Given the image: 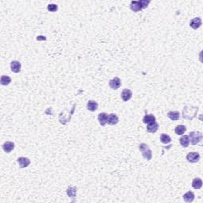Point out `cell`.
Returning a JSON list of instances; mask_svg holds the SVG:
<instances>
[{
	"label": "cell",
	"mask_w": 203,
	"mask_h": 203,
	"mask_svg": "<svg viewBox=\"0 0 203 203\" xmlns=\"http://www.w3.org/2000/svg\"><path fill=\"white\" fill-rule=\"evenodd\" d=\"M192 187L193 188H194L196 190L200 189V188L202 187V179H199V178H196V179H194L192 182Z\"/></svg>",
	"instance_id": "obj_19"
},
{
	"label": "cell",
	"mask_w": 203,
	"mask_h": 203,
	"mask_svg": "<svg viewBox=\"0 0 203 203\" xmlns=\"http://www.w3.org/2000/svg\"><path fill=\"white\" fill-rule=\"evenodd\" d=\"M186 131H187V128H186L185 125H177V126L175 127V132L177 135L184 134Z\"/></svg>",
	"instance_id": "obj_20"
},
{
	"label": "cell",
	"mask_w": 203,
	"mask_h": 203,
	"mask_svg": "<svg viewBox=\"0 0 203 203\" xmlns=\"http://www.w3.org/2000/svg\"><path fill=\"white\" fill-rule=\"evenodd\" d=\"M180 145H182L183 148H187L189 145H190V139L187 135H184L182 136L179 139Z\"/></svg>",
	"instance_id": "obj_17"
},
{
	"label": "cell",
	"mask_w": 203,
	"mask_h": 203,
	"mask_svg": "<svg viewBox=\"0 0 203 203\" xmlns=\"http://www.w3.org/2000/svg\"><path fill=\"white\" fill-rule=\"evenodd\" d=\"M153 121H156V118L153 115H145L143 118V122L145 124H149Z\"/></svg>",
	"instance_id": "obj_23"
},
{
	"label": "cell",
	"mask_w": 203,
	"mask_h": 203,
	"mask_svg": "<svg viewBox=\"0 0 203 203\" xmlns=\"http://www.w3.org/2000/svg\"><path fill=\"white\" fill-rule=\"evenodd\" d=\"M198 111V107L186 105L184 108H183V110H182V117H183V118L189 120V121H191L196 116Z\"/></svg>",
	"instance_id": "obj_1"
},
{
	"label": "cell",
	"mask_w": 203,
	"mask_h": 203,
	"mask_svg": "<svg viewBox=\"0 0 203 203\" xmlns=\"http://www.w3.org/2000/svg\"><path fill=\"white\" fill-rule=\"evenodd\" d=\"M160 141L163 144H169V143L172 141V138L169 137L168 135L167 134H164V133H163V134H161L160 136Z\"/></svg>",
	"instance_id": "obj_24"
},
{
	"label": "cell",
	"mask_w": 203,
	"mask_h": 203,
	"mask_svg": "<svg viewBox=\"0 0 203 203\" xmlns=\"http://www.w3.org/2000/svg\"><path fill=\"white\" fill-rule=\"evenodd\" d=\"M21 63L18 61H13L11 63V71L14 73H19L21 71Z\"/></svg>",
	"instance_id": "obj_8"
},
{
	"label": "cell",
	"mask_w": 203,
	"mask_h": 203,
	"mask_svg": "<svg viewBox=\"0 0 203 203\" xmlns=\"http://www.w3.org/2000/svg\"><path fill=\"white\" fill-rule=\"evenodd\" d=\"M190 27L194 29H197L198 28H200L202 26V19L200 18H194L190 22Z\"/></svg>",
	"instance_id": "obj_9"
},
{
	"label": "cell",
	"mask_w": 203,
	"mask_h": 203,
	"mask_svg": "<svg viewBox=\"0 0 203 203\" xmlns=\"http://www.w3.org/2000/svg\"><path fill=\"white\" fill-rule=\"evenodd\" d=\"M139 150L140 151V152L142 154L143 157L145 159H146L147 160H150L152 159V151L149 148L148 145L145 144V143H142L139 145Z\"/></svg>",
	"instance_id": "obj_2"
},
{
	"label": "cell",
	"mask_w": 203,
	"mask_h": 203,
	"mask_svg": "<svg viewBox=\"0 0 203 203\" xmlns=\"http://www.w3.org/2000/svg\"><path fill=\"white\" fill-rule=\"evenodd\" d=\"M182 197H183V200H184L186 202H192L193 201H194V194L192 191H188V192L186 193Z\"/></svg>",
	"instance_id": "obj_16"
},
{
	"label": "cell",
	"mask_w": 203,
	"mask_h": 203,
	"mask_svg": "<svg viewBox=\"0 0 203 203\" xmlns=\"http://www.w3.org/2000/svg\"><path fill=\"white\" fill-rule=\"evenodd\" d=\"M188 137L193 145H196L202 140V133L201 132H190Z\"/></svg>",
	"instance_id": "obj_3"
},
{
	"label": "cell",
	"mask_w": 203,
	"mask_h": 203,
	"mask_svg": "<svg viewBox=\"0 0 203 203\" xmlns=\"http://www.w3.org/2000/svg\"><path fill=\"white\" fill-rule=\"evenodd\" d=\"M130 8L134 12H138V11H140L143 10L140 3H139V1H132L131 3H130Z\"/></svg>",
	"instance_id": "obj_15"
},
{
	"label": "cell",
	"mask_w": 203,
	"mask_h": 203,
	"mask_svg": "<svg viewBox=\"0 0 203 203\" xmlns=\"http://www.w3.org/2000/svg\"><path fill=\"white\" fill-rule=\"evenodd\" d=\"M77 193V188L75 187H70L68 188L67 190V194L69 198H75L76 195Z\"/></svg>",
	"instance_id": "obj_21"
},
{
	"label": "cell",
	"mask_w": 203,
	"mask_h": 203,
	"mask_svg": "<svg viewBox=\"0 0 203 203\" xmlns=\"http://www.w3.org/2000/svg\"><path fill=\"white\" fill-rule=\"evenodd\" d=\"M98 120L102 126H105V124L107 123V120H108V114L105 112L100 113L98 114Z\"/></svg>",
	"instance_id": "obj_10"
},
{
	"label": "cell",
	"mask_w": 203,
	"mask_h": 203,
	"mask_svg": "<svg viewBox=\"0 0 203 203\" xmlns=\"http://www.w3.org/2000/svg\"><path fill=\"white\" fill-rule=\"evenodd\" d=\"M57 10H58V6L56 4H49L48 6V11L50 12H56Z\"/></svg>",
	"instance_id": "obj_26"
},
{
	"label": "cell",
	"mask_w": 203,
	"mask_h": 203,
	"mask_svg": "<svg viewBox=\"0 0 203 203\" xmlns=\"http://www.w3.org/2000/svg\"><path fill=\"white\" fill-rule=\"evenodd\" d=\"M132 96V90L130 89H124L121 92V98L124 102H128L131 99Z\"/></svg>",
	"instance_id": "obj_6"
},
{
	"label": "cell",
	"mask_w": 203,
	"mask_h": 203,
	"mask_svg": "<svg viewBox=\"0 0 203 203\" xmlns=\"http://www.w3.org/2000/svg\"><path fill=\"white\" fill-rule=\"evenodd\" d=\"M121 81L118 77H114L113 79H110V80L109 81V86H110V87L111 89H113V90H117V89H118L119 87H121Z\"/></svg>",
	"instance_id": "obj_5"
},
{
	"label": "cell",
	"mask_w": 203,
	"mask_h": 203,
	"mask_svg": "<svg viewBox=\"0 0 203 203\" xmlns=\"http://www.w3.org/2000/svg\"><path fill=\"white\" fill-rule=\"evenodd\" d=\"M98 103L94 100L88 101V103L87 104V110L89 111H91V112H95V111L97 110H98Z\"/></svg>",
	"instance_id": "obj_14"
},
{
	"label": "cell",
	"mask_w": 203,
	"mask_h": 203,
	"mask_svg": "<svg viewBox=\"0 0 203 203\" xmlns=\"http://www.w3.org/2000/svg\"><path fill=\"white\" fill-rule=\"evenodd\" d=\"M139 3H140L142 9H145V8L148 7V4L150 3V1H149V0H140Z\"/></svg>",
	"instance_id": "obj_25"
},
{
	"label": "cell",
	"mask_w": 203,
	"mask_h": 203,
	"mask_svg": "<svg viewBox=\"0 0 203 203\" xmlns=\"http://www.w3.org/2000/svg\"><path fill=\"white\" fill-rule=\"evenodd\" d=\"M14 148V144L11 141H6L3 145V151L6 153H10Z\"/></svg>",
	"instance_id": "obj_13"
},
{
	"label": "cell",
	"mask_w": 203,
	"mask_h": 203,
	"mask_svg": "<svg viewBox=\"0 0 203 203\" xmlns=\"http://www.w3.org/2000/svg\"><path fill=\"white\" fill-rule=\"evenodd\" d=\"M0 83L3 86H7L11 83V78L8 76H2L1 79H0Z\"/></svg>",
	"instance_id": "obj_22"
},
{
	"label": "cell",
	"mask_w": 203,
	"mask_h": 203,
	"mask_svg": "<svg viewBox=\"0 0 203 203\" xmlns=\"http://www.w3.org/2000/svg\"><path fill=\"white\" fill-rule=\"evenodd\" d=\"M187 160L188 162L194 164L200 160V154L196 152H192L188 153L187 156Z\"/></svg>",
	"instance_id": "obj_4"
},
{
	"label": "cell",
	"mask_w": 203,
	"mask_h": 203,
	"mask_svg": "<svg viewBox=\"0 0 203 203\" xmlns=\"http://www.w3.org/2000/svg\"><path fill=\"white\" fill-rule=\"evenodd\" d=\"M167 116L172 121H177L180 118V113L178 111H170L167 113Z\"/></svg>",
	"instance_id": "obj_18"
},
{
	"label": "cell",
	"mask_w": 203,
	"mask_h": 203,
	"mask_svg": "<svg viewBox=\"0 0 203 203\" xmlns=\"http://www.w3.org/2000/svg\"><path fill=\"white\" fill-rule=\"evenodd\" d=\"M17 162L19 163V167L21 168H25V167H27L29 166V164H30V160H29V158L27 157H19L17 160Z\"/></svg>",
	"instance_id": "obj_7"
},
{
	"label": "cell",
	"mask_w": 203,
	"mask_h": 203,
	"mask_svg": "<svg viewBox=\"0 0 203 203\" xmlns=\"http://www.w3.org/2000/svg\"><path fill=\"white\" fill-rule=\"evenodd\" d=\"M158 129L159 124L156 121H153L152 123H149L147 126V131L150 133H155L158 130Z\"/></svg>",
	"instance_id": "obj_12"
},
{
	"label": "cell",
	"mask_w": 203,
	"mask_h": 203,
	"mask_svg": "<svg viewBox=\"0 0 203 203\" xmlns=\"http://www.w3.org/2000/svg\"><path fill=\"white\" fill-rule=\"evenodd\" d=\"M119 119L118 117L117 116L115 113H110L108 115V120H107V123L111 125H114L118 123Z\"/></svg>",
	"instance_id": "obj_11"
}]
</instances>
